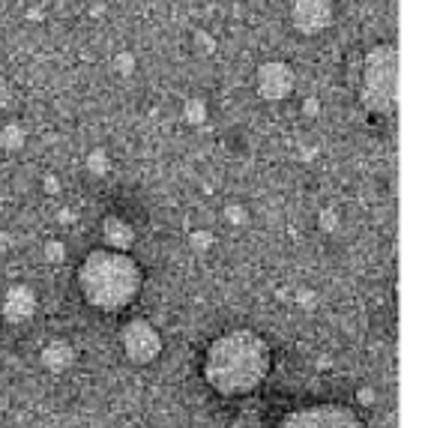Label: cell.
<instances>
[{"label": "cell", "instance_id": "1", "mask_svg": "<svg viewBox=\"0 0 428 428\" xmlns=\"http://www.w3.org/2000/svg\"><path fill=\"white\" fill-rule=\"evenodd\" d=\"M270 344L252 330H231L207 348L204 378L218 396L254 393L270 375Z\"/></svg>", "mask_w": 428, "mask_h": 428}, {"label": "cell", "instance_id": "2", "mask_svg": "<svg viewBox=\"0 0 428 428\" xmlns=\"http://www.w3.org/2000/svg\"><path fill=\"white\" fill-rule=\"evenodd\" d=\"M78 290L99 312H120L132 306L135 297L141 294L144 272L138 261L129 252H114V249H93L84 254L78 267Z\"/></svg>", "mask_w": 428, "mask_h": 428}, {"label": "cell", "instance_id": "3", "mask_svg": "<svg viewBox=\"0 0 428 428\" xmlns=\"http://www.w3.org/2000/svg\"><path fill=\"white\" fill-rule=\"evenodd\" d=\"M396 81H398V48L393 42H378L362 60L360 99L369 114L389 117L396 111Z\"/></svg>", "mask_w": 428, "mask_h": 428}, {"label": "cell", "instance_id": "4", "mask_svg": "<svg viewBox=\"0 0 428 428\" xmlns=\"http://www.w3.org/2000/svg\"><path fill=\"white\" fill-rule=\"evenodd\" d=\"M120 348H123L129 362H135V366H147V362L159 360L162 335L150 321H144V317H132V321L120 330Z\"/></svg>", "mask_w": 428, "mask_h": 428}, {"label": "cell", "instance_id": "5", "mask_svg": "<svg viewBox=\"0 0 428 428\" xmlns=\"http://www.w3.org/2000/svg\"><path fill=\"white\" fill-rule=\"evenodd\" d=\"M279 428H362L360 416L342 404H312L288 413Z\"/></svg>", "mask_w": 428, "mask_h": 428}, {"label": "cell", "instance_id": "6", "mask_svg": "<svg viewBox=\"0 0 428 428\" xmlns=\"http://www.w3.org/2000/svg\"><path fill=\"white\" fill-rule=\"evenodd\" d=\"M297 87V72L288 60H263L254 69V90L263 102H285L294 96Z\"/></svg>", "mask_w": 428, "mask_h": 428}, {"label": "cell", "instance_id": "7", "mask_svg": "<svg viewBox=\"0 0 428 428\" xmlns=\"http://www.w3.org/2000/svg\"><path fill=\"white\" fill-rule=\"evenodd\" d=\"M333 21H335V0H290V27L306 39L326 33Z\"/></svg>", "mask_w": 428, "mask_h": 428}, {"label": "cell", "instance_id": "8", "mask_svg": "<svg viewBox=\"0 0 428 428\" xmlns=\"http://www.w3.org/2000/svg\"><path fill=\"white\" fill-rule=\"evenodd\" d=\"M39 308V297L30 285H9L3 299H0V312H3V321L12 326L27 324Z\"/></svg>", "mask_w": 428, "mask_h": 428}, {"label": "cell", "instance_id": "9", "mask_svg": "<svg viewBox=\"0 0 428 428\" xmlns=\"http://www.w3.org/2000/svg\"><path fill=\"white\" fill-rule=\"evenodd\" d=\"M135 227L132 222H126L120 216H105L102 218V245L105 249H114V252H132L135 245Z\"/></svg>", "mask_w": 428, "mask_h": 428}, {"label": "cell", "instance_id": "10", "mask_svg": "<svg viewBox=\"0 0 428 428\" xmlns=\"http://www.w3.org/2000/svg\"><path fill=\"white\" fill-rule=\"evenodd\" d=\"M42 366L54 371V375H60V371H66L72 369V362H75V348L66 342V339H54L45 344V351H42Z\"/></svg>", "mask_w": 428, "mask_h": 428}, {"label": "cell", "instance_id": "11", "mask_svg": "<svg viewBox=\"0 0 428 428\" xmlns=\"http://www.w3.org/2000/svg\"><path fill=\"white\" fill-rule=\"evenodd\" d=\"M27 144V129L24 123L18 120H6L3 126H0V147H3L6 153H18Z\"/></svg>", "mask_w": 428, "mask_h": 428}, {"label": "cell", "instance_id": "12", "mask_svg": "<svg viewBox=\"0 0 428 428\" xmlns=\"http://www.w3.org/2000/svg\"><path fill=\"white\" fill-rule=\"evenodd\" d=\"M207 117H210V108H207L204 96H189L183 102V120L189 126H201V123H207Z\"/></svg>", "mask_w": 428, "mask_h": 428}, {"label": "cell", "instance_id": "13", "mask_svg": "<svg viewBox=\"0 0 428 428\" xmlns=\"http://www.w3.org/2000/svg\"><path fill=\"white\" fill-rule=\"evenodd\" d=\"M84 168L93 177H108L111 174V156H108V150L105 147H93L87 153V159H84Z\"/></svg>", "mask_w": 428, "mask_h": 428}, {"label": "cell", "instance_id": "14", "mask_svg": "<svg viewBox=\"0 0 428 428\" xmlns=\"http://www.w3.org/2000/svg\"><path fill=\"white\" fill-rule=\"evenodd\" d=\"M114 72L120 78H129V75H135L138 72V57L129 51V48H123V51H117L114 54Z\"/></svg>", "mask_w": 428, "mask_h": 428}, {"label": "cell", "instance_id": "15", "mask_svg": "<svg viewBox=\"0 0 428 428\" xmlns=\"http://www.w3.org/2000/svg\"><path fill=\"white\" fill-rule=\"evenodd\" d=\"M192 42H195V51H198V54H204V57H213L216 48H218L216 36H213L210 30H204V27H198V30L192 33Z\"/></svg>", "mask_w": 428, "mask_h": 428}, {"label": "cell", "instance_id": "16", "mask_svg": "<svg viewBox=\"0 0 428 428\" xmlns=\"http://www.w3.org/2000/svg\"><path fill=\"white\" fill-rule=\"evenodd\" d=\"M222 218L227 225H234V227H245V222H249V210H245L243 204H225L222 207Z\"/></svg>", "mask_w": 428, "mask_h": 428}, {"label": "cell", "instance_id": "17", "mask_svg": "<svg viewBox=\"0 0 428 428\" xmlns=\"http://www.w3.org/2000/svg\"><path fill=\"white\" fill-rule=\"evenodd\" d=\"M189 245H192L195 252H210L213 245H216V236H213V231L201 227V231H192V234H189Z\"/></svg>", "mask_w": 428, "mask_h": 428}, {"label": "cell", "instance_id": "18", "mask_svg": "<svg viewBox=\"0 0 428 428\" xmlns=\"http://www.w3.org/2000/svg\"><path fill=\"white\" fill-rule=\"evenodd\" d=\"M45 261L48 263H63L66 261V243L63 240H45Z\"/></svg>", "mask_w": 428, "mask_h": 428}, {"label": "cell", "instance_id": "19", "mask_svg": "<svg viewBox=\"0 0 428 428\" xmlns=\"http://www.w3.org/2000/svg\"><path fill=\"white\" fill-rule=\"evenodd\" d=\"M317 227H321L324 234H333L335 227H339V213L333 210V207H326V210L317 213Z\"/></svg>", "mask_w": 428, "mask_h": 428}, {"label": "cell", "instance_id": "20", "mask_svg": "<svg viewBox=\"0 0 428 428\" xmlns=\"http://www.w3.org/2000/svg\"><path fill=\"white\" fill-rule=\"evenodd\" d=\"M12 99H15V93H12V84H9V81H6V75H0V111L12 105Z\"/></svg>", "mask_w": 428, "mask_h": 428}, {"label": "cell", "instance_id": "21", "mask_svg": "<svg viewBox=\"0 0 428 428\" xmlns=\"http://www.w3.org/2000/svg\"><path fill=\"white\" fill-rule=\"evenodd\" d=\"M294 303L303 306V308H308V306L317 303V294H315V290H308V288H299L297 294H294Z\"/></svg>", "mask_w": 428, "mask_h": 428}, {"label": "cell", "instance_id": "22", "mask_svg": "<svg viewBox=\"0 0 428 428\" xmlns=\"http://www.w3.org/2000/svg\"><path fill=\"white\" fill-rule=\"evenodd\" d=\"M42 192H45V195H60V177L45 174V177H42Z\"/></svg>", "mask_w": 428, "mask_h": 428}, {"label": "cell", "instance_id": "23", "mask_svg": "<svg viewBox=\"0 0 428 428\" xmlns=\"http://www.w3.org/2000/svg\"><path fill=\"white\" fill-rule=\"evenodd\" d=\"M303 114L306 117H317V114H321V99H317V96H306L303 99Z\"/></svg>", "mask_w": 428, "mask_h": 428}, {"label": "cell", "instance_id": "24", "mask_svg": "<svg viewBox=\"0 0 428 428\" xmlns=\"http://www.w3.org/2000/svg\"><path fill=\"white\" fill-rule=\"evenodd\" d=\"M357 398H360V404H375V389L362 387L360 393H357Z\"/></svg>", "mask_w": 428, "mask_h": 428}, {"label": "cell", "instance_id": "25", "mask_svg": "<svg viewBox=\"0 0 428 428\" xmlns=\"http://www.w3.org/2000/svg\"><path fill=\"white\" fill-rule=\"evenodd\" d=\"M57 222L60 225H72V222H75V216H72V210H60L57 213Z\"/></svg>", "mask_w": 428, "mask_h": 428}, {"label": "cell", "instance_id": "26", "mask_svg": "<svg viewBox=\"0 0 428 428\" xmlns=\"http://www.w3.org/2000/svg\"><path fill=\"white\" fill-rule=\"evenodd\" d=\"M27 21H42V9H27Z\"/></svg>", "mask_w": 428, "mask_h": 428}, {"label": "cell", "instance_id": "27", "mask_svg": "<svg viewBox=\"0 0 428 428\" xmlns=\"http://www.w3.org/2000/svg\"><path fill=\"white\" fill-rule=\"evenodd\" d=\"M3 245H9V234H0V249H3Z\"/></svg>", "mask_w": 428, "mask_h": 428}, {"label": "cell", "instance_id": "28", "mask_svg": "<svg viewBox=\"0 0 428 428\" xmlns=\"http://www.w3.org/2000/svg\"><path fill=\"white\" fill-rule=\"evenodd\" d=\"M245 3H252V6H261V3H267V0H245Z\"/></svg>", "mask_w": 428, "mask_h": 428}, {"label": "cell", "instance_id": "29", "mask_svg": "<svg viewBox=\"0 0 428 428\" xmlns=\"http://www.w3.org/2000/svg\"><path fill=\"white\" fill-rule=\"evenodd\" d=\"M0 210H3V198H0Z\"/></svg>", "mask_w": 428, "mask_h": 428}]
</instances>
